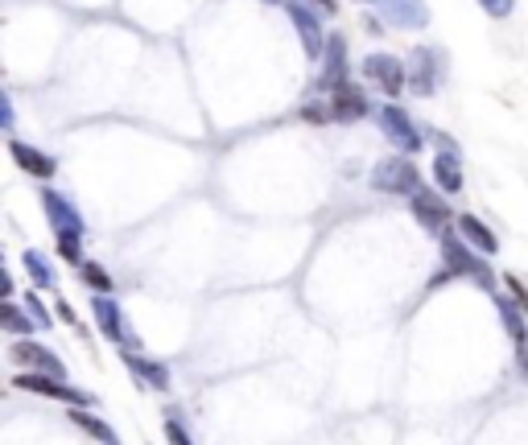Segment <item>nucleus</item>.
Instances as JSON below:
<instances>
[{
  "label": "nucleus",
  "mask_w": 528,
  "mask_h": 445,
  "mask_svg": "<svg viewBox=\"0 0 528 445\" xmlns=\"http://www.w3.org/2000/svg\"><path fill=\"white\" fill-rule=\"evenodd\" d=\"M442 264H446L450 276H471L479 289H487V293H495V276L487 272V264L471 252V243L466 240H454V235H442Z\"/></svg>",
  "instance_id": "obj_1"
},
{
  "label": "nucleus",
  "mask_w": 528,
  "mask_h": 445,
  "mask_svg": "<svg viewBox=\"0 0 528 445\" xmlns=\"http://www.w3.org/2000/svg\"><path fill=\"white\" fill-rule=\"evenodd\" d=\"M13 388H21V392H34V396H50V400H66L71 409H83V404H95L87 392H79V388H71V383H63L58 375H45V371H17L13 375Z\"/></svg>",
  "instance_id": "obj_2"
},
{
  "label": "nucleus",
  "mask_w": 528,
  "mask_h": 445,
  "mask_svg": "<svg viewBox=\"0 0 528 445\" xmlns=\"http://www.w3.org/2000/svg\"><path fill=\"white\" fill-rule=\"evenodd\" d=\"M372 186L384 190V194H417L421 190V173L413 161L404 157H388L376 165V173H372Z\"/></svg>",
  "instance_id": "obj_3"
},
{
  "label": "nucleus",
  "mask_w": 528,
  "mask_h": 445,
  "mask_svg": "<svg viewBox=\"0 0 528 445\" xmlns=\"http://www.w3.org/2000/svg\"><path fill=\"white\" fill-rule=\"evenodd\" d=\"M9 359L17 367H25V371H45V375H58L63 380L66 375V367H63V359L55 355L50 347H42V342H29V339H17L9 347Z\"/></svg>",
  "instance_id": "obj_4"
},
{
  "label": "nucleus",
  "mask_w": 528,
  "mask_h": 445,
  "mask_svg": "<svg viewBox=\"0 0 528 445\" xmlns=\"http://www.w3.org/2000/svg\"><path fill=\"white\" fill-rule=\"evenodd\" d=\"M364 74L376 83L388 99H396L401 87H404V66L396 63L393 54H372V58H364Z\"/></svg>",
  "instance_id": "obj_5"
},
{
  "label": "nucleus",
  "mask_w": 528,
  "mask_h": 445,
  "mask_svg": "<svg viewBox=\"0 0 528 445\" xmlns=\"http://www.w3.org/2000/svg\"><path fill=\"white\" fill-rule=\"evenodd\" d=\"M120 363H125L144 388H153V392H170V367L153 363V359L136 355V351H128V347H120Z\"/></svg>",
  "instance_id": "obj_6"
},
{
  "label": "nucleus",
  "mask_w": 528,
  "mask_h": 445,
  "mask_svg": "<svg viewBox=\"0 0 528 445\" xmlns=\"http://www.w3.org/2000/svg\"><path fill=\"white\" fill-rule=\"evenodd\" d=\"M91 313H95V326L104 339L120 342V347H128V334H125V313H120V305L112 302L108 293H95V302H91Z\"/></svg>",
  "instance_id": "obj_7"
},
{
  "label": "nucleus",
  "mask_w": 528,
  "mask_h": 445,
  "mask_svg": "<svg viewBox=\"0 0 528 445\" xmlns=\"http://www.w3.org/2000/svg\"><path fill=\"white\" fill-rule=\"evenodd\" d=\"M413 214H417L421 227H430V232H442V227H446V219H450V206L442 203V198L433 194V190L421 186L417 194H413Z\"/></svg>",
  "instance_id": "obj_8"
},
{
  "label": "nucleus",
  "mask_w": 528,
  "mask_h": 445,
  "mask_svg": "<svg viewBox=\"0 0 528 445\" xmlns=\"http://www.w3.org/2000/svg\"><path fill=\"white\" fill-rule=\"evenodd\" d=\"M380 124H384V133L393 136V141L401 144L404 153H417V149H421V136H417V128L409 124V116H404V112H401V107H396V104H388L384 112H380Z\"/></svg>",
  "instance_id": "obj_9"
},
{
  "label": "nucleus",
  "mask_w": 528,
  "mask_h": 445,
  "mask_svg": "<svg viewBox=\"0 0 528 445\" xmlns=\"http://www.w3.org/2000/svg\"><path fill=\"white\" fill-rule=\"evenodd\" d=\"M331 112H334V120H364L367 116V95L355 87V83H343V87L331 91Z\"/></svg>",
  "instance_id": "obj_10"
},
{
  "label": "nucleus",
  "mask_w": 528,
  "mask_h": 445,
  "mask_svg": "<svg viewBox=\"0 0 528 445\" xmlns=\"http://www.w3.org/2000/svg\"><path fill=\"white\" fill-rule=\"evenodd\" d=\"M376 5L384 9V17L401 29H421L425 21H430V13H425L421 0H376Z\"/></svg>",
  "instance_id": "obj_11"
},
{
  "label": "nucleus",
  "mask_w": 528,
  "mask_h": 445,
  "mask_svg": "<svg viewBox=\"0 0 528 445\" xmlns=\"http://www.w3.org/2000/svg\"><path fill=\"white\" fill-rule=\"evenodd\" d=\"M42 206H45V219L55 222V232H79V235H83V219H79V211H75V206L66 203L63 194L45 190V194H42Z\"/></svg>",
  "instance_id": "obj_12"
},
{
  "label": "nucleus",
  "mask_w": 528,
  "mask_h": 445,
  "mask_svg": "<svg viewBox=\"0 0 528 445\" xmlns=\"http://www.w3.org/2000/svg\"><path fill=\"white\" fill-rule=\"evenodd\" d=\"M495 313H500L503 330H508V339L516 351L528 347V326H524V310H520L516 302H508V297H495Z\"/></svg>",
  "instance_id": "obj_13"
},
{
  "label": "nucleus",
  "mask_w": 528,
  "mask_h": 445,
  "mask_svg": "<svg viewBox=\"0 0 528 445\" xmlns=\"http://www.w3.org/2000/svg\"><path fill=\"white\" fill-rule=\"evenodd\" d=\"M458 232H463V240L471 243L474 252H483V256L500 252V240H495V232H492V227H483V222L474 219V214H458Z\"/></svg>",
  "instance_id": "obj_14"
},
{
  "label": "nucleus",
  "mask_w": 528,
  "mask_h": 445,
  "mask_svg": "<svg viewBox=\"0 0 528 445\" xmlns=\"http://www.w3.org/2000/svg\"><path fill=\"white\" fill-rule=\"evenodd\" d=\"M289 17H294V25H297V34H302V42H305V54L310 58H318L323 54V25L314 21V13L310 9H302V5H289Z\"/></svg>",
  "instance_id": "obj_15"
},
{
  "label": "nucleus",
  "mask_w": 528,
  "mask_h": 445,
  "mask_svg": "<svg viewBox=\"0 0 528 445\" xmlns=\"http://www.w3.org/2000/svg\"><path fill=\"white\" fill-rule=\"evenodd\" d=\"M9 149H13V161H17L25 173H34V178H55V170H58L55 157H45V153L29 149V144H21V141H13Z\"/></svg>",
  "instance_id": "obj_16"
},
{
  "label": "nucleus",
  "mask_w": 528,
  "mask_h": 445,
  "mask_svg": "<svg viewBox=\"0 0 528 445\" xmlns=\"http://www.w3.org/2000/svg\"><path fill=\"white\" fill-rule=\"evenodd\" d=\"M66 417H71V425H75V429H83V433H87V437H95L99 445H120V433H116V429H112L108 420L91 417L87 409H71V412H66Z\"/></svg>",
  "instance_id": "obj_17"
},
{
  "label": "nucleus",
  "mask_w": 528,
  "mask_h": 445,
  "mask_svg": "<svg viewBox=\"0 0 528 445\" xmlns=\"http://www.w3.org/2000/svg\"><path fill=\"white\" fill-rule=\"evenodd\" d=\"M433 178H438V186L446 190V194H458V190H463V165H458L454 153H438V161H433Z\"/></svg>",
  "instance_id": "obj_18"
},
{
  "label": "nucleus",
  "mask_w": 528,
  "mask_h": 445,
  "mask_svg": "<svg viewBox=\"0 0 528 445\" xmlns=\"http://www.w3.org/2000/svg\"><path fill=\"white\" fill-rule=\"evenodd\" d=\"M347 83V45H343V37H331V54H326V79L323 87H343Z\"/></svg>",
  "instance_id": "obj_19"
},
{
  "label": "nucleus",
  "mask_w": 528,
  "mask_h": 445,
  "mask_svg": "<svg viewBox=\"0 0 528 445\" xmlns=\"http://www.w3.org/2000/svg\"><path fill=\"white\" fill-rule=\"evenodd\" d=\"M409 87L417 91V95H430V91L438 87V79H433V63H430V54H425V50L413 54V79H409Z\"/></svg>",
  "instance_id": "obj_20"
},
{
  "label": "nucleus",
  "mask_w": 528,
  "mask_h": 445,
  "mask_svg": "<svg viewBox=\"0 0 528 445\" xmlns=\"http://www.w3.org/2000/svg\"><path fill=\"white\" fill-rule=\"evenodd\" d=\"M25 272L34 281V289H50L55 285V272H50V260L42 252H25Z\"/></svg>",
  "instance_id": "obj_21"
},
{
  "label": "nucleus",
  "mask_w": 528,
  "mask_h": 445,
  "mask_svg": "<svg viewBox=\"0 0 528 445\" xmlns=\"http://www.w3.org/2000/svg\"><path fill=\"white\" fill-rule=\"evenodd\" d=\"M0 321H5V330H9V334H34V326H37V321L25 318V313H21V305H13V302L0 305Z\"/></svg>",
  "instance_id": "obj_22"
},
{
  "label": "nucleus",
  "mask_w": 528,
  "mask_h": 445,
  "mask_svg": "<svg viewBox=\"0 0 528 445\" xmlns=\"http://www.w3.org/2000/svg\"><path fill=\"white\" fill-rule=\"evenodd\" d=\"M58 235V256L71 260V264H83V235L79 232H55Z\"/></svg>",
  "instance_id": "obj_23"
},
{
  "label": "nucleus",
  "mask_w": 528,
  "mask_h": 445,
  "mask_svg": "<svg viewBox=\"0 0 528 445\" xmlns=\"http://www.w3.org/2000/svg\"><path fill=\"white\" fill-rule=\"evenodd\" d=\"M21 305H25V313H29V318L37 321V330H50V326H55V318H50V310H45V302H42V297L34 293V289H29V293H25V302H21Z\"/></svg>",
  "instance_id": "obj_24"
},
{
  "label": "nucleus",
  "mask_w": 528,
  "mask_h": 445,
  "mask_svg": "<svg viewBox=\"0 0 528 445\" xmlns=\"http://www.w3.org/2000/svg\"><path fill=\"white\" fill-rule=\"evenodd\" d=\"M83 281H87L95 293H112V276L104 264H83Z\"/></svg>",
  "instance_id": "obj_25"
},
{
  "label": "nucleus",
  "mask_w": 528,
  "mask_h": 445,
  "mask_svg": "<svg viewBox=\"0 0 528 445\" xmlns=\"http://www.w3.org/2000/svg\"><path fill=\"white\" fill-rule=\"evenodd\" d=\"M165 441H170V445H194V441H190V433H186V425H182L178 417H165Z\"/></svg>",
  "instance_id": "obj_26"
},
{
  "label": "nucleus",
  "mask_w": 528,
  "mask_h": 445,
  "mask_svg": "<svg viewBox=\"0 0 528 445\" xmlns=\"http://www.w3.org/2000/svg\"><path fill=\"white\" fill-rule=\"evenodd\" d=\"M503 285H508V293L516 297V305H520V310L528 313V289L520 285V276H512V272H508V276H503Z\"/></svg>",
  "instance_id": "obj_27"
},
{
  "label": "nucleus",
  "mask_w": 528,
  "mask_h": 445,
  "mask_svg": "<svg viewBox=\"0 0 528 445\" xmlns=\"http://www.w3.org/2000/svg\"><path fill=\"white\" fill-rule=\"evenodd\" d=\"M479 5H483V9L492 13V17H508V13H512V5H516V0H479Z\"/></svg>",
  "instance_id": "obj_28"
},
{
  "label": "nucleus",
  "mask_w": 528,
  "mask_h": 445,
  "mask_svg": "<svg viewBox=\"0 0 528 445\" xmlns=\"http://www.w3.org/2000/svg\"><path fill=\"white\" fill-rule=\"evenodd\" d=\"M55 318L58 321H66V326H75V310L66 302H55Z\"/></svg>",
  "instance_id": "obj_29"
},
{
  "label": "nucleus",
  "mask_w": 528,
  "mask_h": 445,
  "mask_svg": "<svg viewBox=\"0 0 528 445\" xmlns=\"http://www.w3.org/2000/svg\"><path fill=\"white\" fill-rule=\"evenodd\" d=\"M318 5H323L326 13H334V9H339V0H318Z\"/></svg>",
  "instance_id": "obj_30"
}]
</instances>
